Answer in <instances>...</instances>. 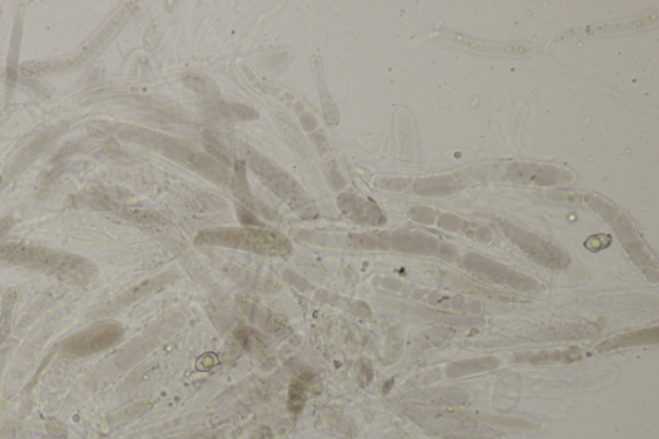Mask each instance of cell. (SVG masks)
Instances as JSON below:
<instances>
[{
  "mask_svg": "<svg viewBox=\"0 0 659 439\" xmlns=\"http://www.w3.org/2000/svg\"><path fill=\"white\" fill-rule=\"evenodd\" d=\"M219 243L221 245L238 246V248L263 253L285 251V238L271 232L224 230L211 232L209 238L203 242Z\"/></svg>",
  "mask_w": 659,
  "mask_h": 439,
  "instance_id": "cell-1",
  "label": "cell"
},
{
  "mask_svg": "<svg viewBox=\"0 0 659 439\" xmlns=\"http://www.w3.org/2000/svg\"><path fill=\"white\" fill-rule=\"evenodd\" d=\"M306 402V387L301 382H295L288 396V409L293 414H299Z\"/></svg>",
  "mask_w": 659,
  "mask_h": 439,
  "instance_id": "cell-2",
  "label": "cell"
}]
</instances>
